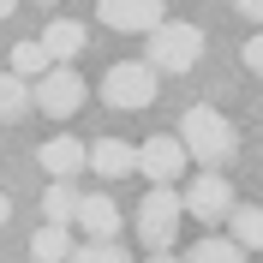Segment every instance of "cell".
<instances>
[{
  "label": "cell",
  "mask_w": 263,
  "mask_h": 263,
  "mask_svg": "<svg viewBox=\"0 0 263 263\" xmlns=\"http://www.w3.org/2000/svg\"><path fill=\"white\" fill-rule=\"evenodd\" d=\"M246 66H251V78H263V36L246 42Z\"/></svg>",
  "instance_id": "cell-20"
},
{
  "label": "cell",
  "mask_w": 263,
  "mask_h": 263,
  "mask_svg": "<svg viewBox=\"0 0 263 263\" xmlns=\"http://www.w3.org/2000/svg\"><path fill=\"white\" fill-rule=\"evenodd\" d=\"M36 162L48 167L54 180H66V185H72V174H84V167H90V149H84L78 138H66V132H60V138H48V144L36 149Z\"/></svg>",
  "instance_id": "cell-10"
},
{
  "label": "cell",
  "mask_w": 263,
  "mask_h": 263,
  "mask_svg": "<svg viewBox=\"0 0 263 263\" xmlns=\"http://www.w3.org/2000/svg\"><path fill=\"white\" fill-rule=\"evenodd\" d=\"M156 66L144 60H114L108 66V78H102V102L114 108V114H144L149 102H156Z\"/></svg>",
  "instance_id": "cell-2"
},
{
  "label": "cell",
  "mask_w": 263,
  "mask_h": 263,
  "mask_svg": "<svg viewBox=\"0 0 263 263\" xmlns=\"http://www.w3.org/2000/svg\"><path fill=\"white\" fill-rule=\"evenodd\" d=\"M197 54H203V30L197 24H185V18H167L162 30L149 36V48H144V66H156V72H192Z\"/></svg>",
  "instance_id": "cell-3"
},
{
  "label": "cell",
  "mask_w": 263,
  "mask_h": 263,
  "mask_svg": "<svg viewBox=\"0 0 263 263\" xmlns=\"http://www.w3.org/2000/svg\"><path fill=\"white\" fill-rule=\"evenodd\" d=\"M72 251H78V239H72V228H42L30 233V263H72Z\"/></svg>",
  "instance_id": "cell-14"
},
{
  "label": "cell",
  "mask_w": 263,
  "mask_h": 263,
  "mask_svg": "<svg viewBox=\"0 0 263 263\" xmlns=\"http://www.w3.org/2000/svg\"><path fill=\"white\" fill-rule=\"evenodd\" d=\"M54 72V60H48V48H42V42H12V78H24V84H42Z\"/></svg>",
  "instance_id": "cell-17"
},
{
  "label": "cell",
  "mask_w": 263,
  "mask_h": 263,
  "mask_svg": "<svg viewBox=\"0 0 263 263\" xmlns=\"http://www.w3.org/2000/svg\"><path fill=\"white\" fill-rule=\"evenodd\" d=\"M30 108H36V90L24 78H12V72H0V126H18Z\"/></svg>",
  "instance_id": "cell-15"
},
{
  "label": "cell",
  "mask_w": 263,
  "mask_h": 263,
  "mask_svg": "<svg viewBox=\"0 0 263 263\" xmlns=\"http://www.w3.org/2000/svg\"><path fill=\"white\" fill-rule=\"evenodd\" d=\"M12 12H18V6H12V0H0V18H12Z\"/></svg>",
  "instance_id": "cell-23"
},
{
  "label": "cell",
  "mask_w": 263,
  "mask_h": 263,
  "mask_svg": "<svg viewBox=\"0 0 263 263\" xmlns=\"http://www.w3.org/2000/svg\"><path fill=\"white\" fill-rule=\"evenodd\" d=\"M180 144H185L192 162H203V174H221V167L233 162V149H239V132H233V120L221 114V108L197 102V108H185V120H180Z\"/></svg>",
  "instance_id": "cell-1"
},
{
  "label": "cell",
  "mask_w": 263,
  "mask_h": 263,
  "mask_svg": "<svg viewBox=\"0 0 263 263\" xmlns=\"http://www.w3.org/2000/svg\"><path fill=\"white\" fill-rule=\"evenodd\" d=\"M228 239H233L239 251H263V210H257V203H239V210H233Z\"/></svg>",
  "instance_id": "cell-16"
},
{
  "label": "cell",
  "mask_w": 263,
  "mask_h": 263,
  "mask_svg": "<svg viewBox=\"0 0 263 263\" xmlns=\"http://www.w3.org/2000/svg\"><path fill=\"white\" fill-rule=\"evenodd\" d=\"M185 263H246V251L233 246V239H197L185 251Z\"/></svg>",
  "instance_id": "cell-18"
},
{
  "label": "cell",
  "mask_w": 263,
  "mask_h": 263,
  "mask_svg": "<svg viewBox=\"0 0 263 263\" xmlns=\"http://www.w3.org/2000/svg\"><path fill=\"white\" fill-rule=\"evenodd\" d=\"M185 162H192V156H185V144H180V138H167V132H156V138H144V144H138V174H144L149 185H174Z\"/></svg>",
  "instance_id": "cell-7"
},
{
  "label": "cell",
  "mask_w": 263,
  "mask_h": 263,
  "mask_svg": "<svg viewBox=\"0 0 263 263\" xmlns=\"http://www.w3.org/2000/svg\"><path fill=\"white\" fill-rule=\"evenodd\" d=\"M72 263H132V257L120 246H90V239H84V246L72 251Z\"/></svg>",
  "instance_id": "cell-19"
},
{
  "label": "cell",
  "mask_w": 263,
  "mask_h": 263,
  "mask_svg": "<svg viewBox=\"0 0 263 263\" xmlns=\"http://www.w3.org/2000/svg\"><path fill=\"white\" fill-rule=\"evenodd\" d=\"M90 167H96L102 180H126L132 167H138V149H132L126 138H96V144H90Z\"/></svg>",
  "instance_id": "cell-11"
},
{
  "label": "cell",
  "mask_w": 263,
  "mask_h": 263,
  "mask_svg": "<svg viewBox=\"0 0 263 263\" xmlns=\"http://www.w3.org/2000/svg\"><path fill=\"white\" fill-rule=\"evenodd\" d=\"M120 203L108 192H84V210H78V228H84V239L90 246H114V233H120Z\"/></svg>",
  "instance_id": "cell-9"
},
{
  "label": "cell",
  "mask_w": 263,
  "mask_h": 263,
  "mask_svg": "<svg viewBox=\"0 0 263 263\" xmlns=\"http://www.w3.org/2000/svg\"><path fill=\"white\" fill-rule=\"evenodd\" d=\"M180 197H185V215H192V221H233V210H239V203H233V185L221 180V174H197Z\"/></svg>",
  "instance_id": "cell-6"
},
{
  "label": "cell",
  "mask_w": 263,
  "mask_h": 263,
  "mask_svg": "<svg viewBox=\"0 0 263 263\" xmlns=\"http://www.w3.org/2000/svg\"><path fill=\"white\" fill-rule=\"evenodd\" d=\"M144 263H180V257H167V251H162V257H144Z\"/></svg>",
  "instance_id": "cell-24"
},
{
  "label": "cell",
  "mask_w": 263,
  "mask_h": 263,
  "mask_svg": "<svg viewBox=\"0 0 263 263\" xmlns=\"http://www.w3.org/2000/svg\"><path fill=\"white\" fill-rule=\"evenodd\" d=\"M36 42L48 48L54 66H66V60H78V54H84V24H78V18H48V30L36 36Z\"/></svg>",
  "instance_id": "cell-12"
},
{
  "label": "cell",
  "mask_w": 263,
  "mask_h": 263,
  "mask_svg": "<svg viewBox=\"0 0 263 263\" xmlns=\"http://www.w3.org/2000/svg\"><path fill=\"white\" fill-rule=\"evenodd\" d=\"M78 210H84V192H78V185L54 180L48 192H42V221H48V228H72V221H78Z\"/></svg>",
  "instance_id": "cell-13"
},
{
  "label": "cell",
  "mask_w": 263,
  "mask_h": 263,
  "mask_svg": "<svg viewBox=\"0 0 263 263\" xmlns=\"http://www.w3.org/2000/svg\"><path fill=\"white\" fill-rule=\"evenodd\" d=\"M6 215H12V197H6V192H0V228H6Z\"/></svg>",
  "instance_id": "cell-22"
},
{
  "label": "cell",
  "mask_w": 263,
  "mask_h": 263,
  "mask_svg": "<svg viewBox=\"0 0 263 263\" xmlns=\"http://www.w3.org/2000/svg\"><path fill=\"white\" fill-rule=\"evenodd\" d=\"M239 18H251V24H257V36H263V0H239Z\"/></svg>",
  "instance_id": "cell-21"
},
{
  "label": "cell",
  "mask_w": 263,
  "mask_h": 263,
  "mask_svg": "<svg viewBox=\"0 0 263 263\" xmlns=\"http://www.w3.org/2000/svg\"><path fill=\"white\" fill-rule=\"evenodd\" d=\"M78 108H84V72L54 66L48 78L36 84V114H48V120H72Z\"/></svg>",
  "instance_id": "cell-5"
},
{
  "label": "cell",
  "mask_w": 263,
  "mask_h": 263,
  "mask_svg": "<svg viewBox=\"0 0 263 263\" xmlns=\"http://www.w3.org/2000/svg\"><path fill=\"white\" fill-rule=\"evenodd\" d=\"M162 12H167L162 0H102V6H96V18L108 24V30H138V36L162 30V24H167Z\"/></svg>",
  "instance_id": "cell-8"
},
{
  "label": "cell",
  "mask_w": 263,
  "mask_h": 263,
  "mask_svg": "<svg viewBox=\"0 0 263 263\" xmlns=\"http://www.w3.org/2000/svg\"><path fill=\"white\" fill-rule=\"evenodd\" d=\"M180 215H185V197L174 185H149V197L138 203V239L149 246V257H162L180 233Z\"/></svg>",
  "instance_id": "cell-4"
}]
</instances>
